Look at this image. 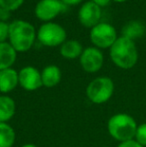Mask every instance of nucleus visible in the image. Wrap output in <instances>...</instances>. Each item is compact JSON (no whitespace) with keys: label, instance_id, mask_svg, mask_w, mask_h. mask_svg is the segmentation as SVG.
Masks as SVG:
<instances>
[{"label":"nucleus","instance_id":"f257e3e1","mask_svg":"<svg viewBox=\"0 0 146 147\" xmlns=\"http://www.w3.org/2000/svg\"><path fill=\"white\" fill-rule=\"evenodd\" d=\"M110 58L121 69H131L138 61V50L135 42L120 36L110 47Z\"/></svg>","mask_w":146,"mask_h":147},{"label":"nucleus","instance_id":"f03ea898","mask_svg":"<svg viewBox=\"0 0 146 147\" xmlns=\"http://www.w3.org/2000/svg\"><path fill=\"white\" fill-rule=\"evenodd\" d=\"M33 25L24 20H15L9 24V41L16 52H25L32 47L35 40Z\"/></svg>","mask_w":146,"mask_h":147},{"label":"nucleus","instance_id":"7ed1b4c3","mask_svg":"<svg viewBox=\"0 0 146 147\" xmlns=\"http://www.w3.org/2000/svg\"><path fill=\"white\" fill-rule=\"evenodd\" d=\"M137 126L136 121L131 115L116 113L108 119L107 131L113 139L120 143L134 139Z\"/></svg>","mask_w":146,"mask_h":147},{"label":"nucleus","instance_id":"20e7f679","mask_svg":"<svg viewBox=\"0 0 146 147\" xmlns=\"http://www.w3.org/2000/svg\"><path fill=\"white\" fill-rule=\"evenodd\" d=\"M114 82L107 76L93 79L86 87V96L94 104H103L110 100L114 93Z\"/></svg>","mask_w":146,"mask_h":147},{"label":"nucleus","instance_id":"39448f33","mask_svg":"<svg viewBox=\"0 0 146 147\" xmlns=\"http://www.w3.org/2000/svg\"><path fill=\"white\" fill-rule=\"evenodd\" d=\"M66 31L61 25L53 22H46L40 26L37 38L41 44L48 47L62 45L66 39Z\"/></svg>","mask_w":146,"mask_h":147},{"label":"nucleus","instance_id":"423d86ee","mask_svg":"<svg viewBox=\"0 0 146 147\" xmlns=\"http://www.w3.org/2000/svg\"><path fill=\"white\" fill-rule=\"evenodd\" d=\"M117 32L111 24L101 22L91 28L90 39L91 42L98 48H110L116 41Z\"/></svg>","mask_w":146,"mask_h":147},{"label":"nucleus","instance_id":"0eeeda50","mask_svg":"<svg viewBox=\"0 0 146 147\" xmlns=\"http://www.w3.org/2000/svg\"><path fill=\"white\" fill-rule=\"evenodd\" d=\"M65 7L60 0H40L35 7V15L42 21H50L64 11Z\"/></svg>","mask_w":146,"mask_h":147},{"label":"nucleus","instance_id":"6e6552de","mask_svg":"<svg viewBox=\"0 0 146 147\" xmlns=\"http://www.w3.org/2000/svg\"><path fill=\"white\" fill-rule=\"evenodd\" d=\"M103 53L96 47H88L84 49L80 56V64L84 71L88 73H95L103 66Z\"/></svg>","mask_w":146,"mask_h":147},{"label":"nucleus","instance_id":"1a4fd4ad","mask_svg":"<svg viewBox=\"0 0 146 147\" xmlns=\"http://www.w3.org/2000/svg\"><path fill=\"white\" fill-rule=\"evenodd\" d=\"M19 85L26 91H35L42 85L41 72L33 66H25L18 72Z\"/></svg>","mask_w":146,"mask_h":147},{"label":"nucleus","instance_id":"9d476101","mask_svg":"<svg viewBox=\"0 0 146 147\" xmlns=\"http://www.w3.org/2000/svg\"><path fill=\"white\" fill-rule=\"evenodd\" d=\"M101 18V8L94 2H85L78 11V19L85 27L92 28L97 25Z\"/></svg>","mask_w":146,"mask_h":147},{"label":"nucleus","instance_id":"9b49d317","mask_svg":"<svg viewBox=\"0 0 146 147\" xmlns=\"http://www.w3.org/2000/svg\"><path fill=\"white\" fill-rule=\"evenodd\" d=\"M19 84L18 72L13 68L0 70V92L7 94L13 91Z\"/></svg>","mask_w":146,"mask_h":147},{"label":"nucleus","instance_id":"f8f14e48","mask_svg":"<svg viewBox=\"0 0 146 147\" xmlns=\"http://www.w3.org/2000/svg\"><path fill=\"white\" fill-rule=\"evenodd\" d=\"M61 70L56 65H48L43 68L41 71V79L42 85L47 88L55 87L61 81Z\"/></svg>","mask_w":146,"mask_h":147},{"label":"nucleus","instance_id":"ddd939ff","mask_svg":"<svg viewBox=\"0 0 146 147\" xmlns=\"http://www.w3.org/2000/svg\"><path fill=\"white\" fill-rule=\"evenodd\" d=\"M146 27L142 21L140 20H130L128 21L121 30V34L125 38H128L132 41L143 37L145 34Z\"/></svg>","mask_w":146,"mask_h":147},{"label":"nucleus","instance_id":"4468645a","mask_svg":"<svg viewBox=\"0 0 146 147\" xmlns=\"http://www.w3.org/2000/svg\"><path fill=\"white\" fill-rule=\"evenodd\" d=\"M16 113V103L8 95H0V122L7 123Z\"/></svg>","mask_w":146,"mask_h":147},{"label":"nucleus","instance_id":"2eb2a0df","mask_svg":"<svg viewBox=\"0 0 146 147\" xmlns=\"http://www.w3.org/2000/svg\"><path fill=\"white\" fill-rule=\"evenodd\" d=\"M16 50L8 42L0 43V70L11 68L16 61Z\"/></svg>","mask_w":146,"mask_h":147},{"label":"nucleus","instance_id":"dca6fc26","mask_svg":"<svg viewBox=\"0 0 146 147\" xmlns=\"http://www.w3.org/2000/svg\"><path fill=\"white\" fill-rule=\"evenodd\" d=\"M83 52L81 43L76 40H69L64 42L60 47V54L66 59H75L80 57Z\"/></svg>","mask_w":146,"mask_h":147},{"label":"nucleus","instance_id":"f3484780","mask_svg":"<svg viewBox=\"0 0 146 147\" xmlns=\"http://www.w3.org/2000/svg\"><path fill=\"white\" fill-rule=\"evenodd\" d=\"M16 140V133L10 124L0 122V147H13Z\"/></svg>","mask_w":146,"mask_h":147},{"label":"nucleus","instance_id":"a211bd4d","mask_svg":"<svg viewBox=\"0 0 146 147\" xmlns=\"http://www.w3.org/2000/svg\"><path fill=\"white\" fill-rule=\"evenodd\" d=\"M23 2L24 0H0V7L11 12L17 10L23 4Z\"/></svg>","mask_w":146,"mask_h":147},{"label":"nucleus","instance_id":"6ab92c4d","mask_svg":"<svg viewBox=\"0 0 146 147\" xmlns=\"http://www.w3.org/2000/svg\"><path fill=\"white\" fill-rule=\"evenodd\" d=\"M134 140H136L143 147H146V123H142L137 126Z\"/></svg>","mask_w":146,"mask_h":147},{"label":"nucleus","instance_id":"aec40b11","mask_svg":"<svg viewBox=\"0 0 146 147\" xmlns=\"http://www.w3.org/2000/svg\"><path fill=\"white\" fill-rule=\"evenodd\" d=\"M9 37V24L0 21V43L5 42Z\"/></svg>","mask_w":146,"mask_h":147},{"label":"nucleus","instance_id":"412c9836","mask_svg":"<svg viewBox=\"0 0 146 147\" xmlns=\"http://www.w3.org/2000/svg\"><path fill=\"white\" fill-rule=\"evenodd\" d=\"M117 147H143V146L140 145L136 140L132 139V140H128V141L120 142L117 145Z\"/></svg>","mask_w":146,"mask_h":147},{"label":"nucleus","instance_id":"4be33fe9","mask_svg":"<svg viewBox=\"0 0 146 147\" xmlns=\"http://www.w3.org/2000/svg\"><path fill=\"white\" fill-rule=\"evenodd\" d=\"M10 16H11V12L4 9V8L0 7V21L5 22L6 20L9 19Z\"/></svg>","mask_w":146,"mask_h":147},{"label":"nucleus","instance_id":"5701e85b","mask_svg":"<svg viewBox=\"0 0 146 147\" xmlns=\"http://www.w3.org/2000/svg\"><path fill=\"white\" fill-rule=\"evenodd\" d=\"M92 2H94L96 5H98L101 8V7H106V6L109 5L111 0H92Z\"/></svg>","mask_w":146,"mask_h":147},{"label":"nucleus","instance_id":"b1692460","mask_svg":"<svg viewBox=\"0 0 146 147\" xmlns=\"http://www.w3.org/2000/svg\"><path fill=\"white\" fill-rule=\"evenodd\" d=\"M63 4L65 5H70V6H73V5H77L79 4L82 0H60Z\"/></svg>","mask_w":146,"mask_h":147},{"label":"nucleus","instance_id":"393cba45","mask_svg":"<svg viewBox=\"0 0 146 147\" xmlns=\"http://www.w3.org/2000/svg\"><path fill=\"white\" fill-rule=\"evenodd\" d=\"M21 147H37V146L33 143H26V144H23Z\"/></svg>","mask_w":146,"mask_h":147},{"label":"nucleus","instance_id":"a878e982","mask_svg":"<svg viewBox=\"0 0 146 147\" xmlns=\"http://www.w3.org/2000/svg\"><path fill=\"white\" fill-rule=\"evenodd\" d=\"M114 2H117V3H122V2H125L126 0H112Z\"/></svg>","mask_w":146,"mask_h":147}]
</instances>
